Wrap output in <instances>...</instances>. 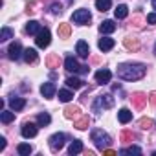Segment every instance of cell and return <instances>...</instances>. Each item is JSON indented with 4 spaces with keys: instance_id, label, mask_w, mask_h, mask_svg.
<instances>
[{
    "instance_id": "cell-13",
    "label": "cell",
    "mask_w": 156,
    "mask_h": 156,
    "mask_svg": "<svg viewBox=\"0 0 156 156\" xmlns=\"http://www.w3.org/2000/svg\"><path fill=\"white\" fill-rule=\"evenodd\" d=\"M9 107H11V110H15V112H20L24 107H26V99L24 98H9Z\"/></svg>"
},
{
    "instance_id": "cell-29",
    "label": "cell",
    "mask_w": 156,
    "mask_h": 156,
    "mask_svg": "<svg viewBox=\"0 0 156 156\" xmlns=\"http://www.w3.org/2000/svg\"><path fill=\"white\" fill-rule=\"evenodd\" d=\"M70 24H59V28H57V33H59V37L61 39H68L70 37Z\"/></svg>"
},
{
    "instance_id": "cell-24",
    "label": "cell",
    "mask_w": 156,
    "mask_h": 156,
    "mask_svg": "<svg viewBox=\"0 0 156 156\" xmlns=\"http://www.w3.org/2000/svg\"><path fill=\"white\" fill-rule=\"evenodd\" d=\"M13 119H15V110H2L0 112V121L4 125H9Z\"/></svg>"
},
{
    "instance_id": "cell-5",
    "label": "cell",
    "mask_w": 156,
    "mask_h": 156,
    "mask_svg": "<svg viewBox=\"0 0 156 156\" xmlns=\"http://www.w3.org/2000/svg\"><path fill=\"white\" fill-rule=\"evenodd\" d=\"M48 143H50V149H51L53 152H59V151L64 147V143H66V134H64V132H55V134L50 136Z\"/></svg>"
},
{
    "instance_id": "cell-32",
    "label": "cell",
    "mask_w": 156,
    "mask_h": 156,
    "mask_svg": "<svg viewBox=\"0 0 156 156\" xmlns=\"http://www.w3.org/2000/svg\"><path fill=\"white\" fill-rule=\"evenodd\" d=\"M59 62H61V59H59V53H53V55H50V57L46 59V64H48V68H57V66H59Z\"/></svg>"
},
{
    "instance_id": "cell-41",
    "label": "cell",
    "mask_w": 156,
    "mask_h": 156,
    "mask_svg": "<svg viewBox=\"0 0 156 156\" xmlns=\"http://www.w3.org/2000/svg\"><path fill=\"white\" fill-rule=\"evenodd\" d=\"M103 154H107V156H114V154H118L116 151H112V149H105L103 151Z\"/></svg>"
},
{
    "instance_id": "cell-31",
    "label": "cell",
    "mask_w": 156,
    "mask_h": 156,
    "mask_svg": "<svg viewBox=\"0 0 156 156\" xmlns=\"http://www.w3.org/2000/svg\"><path fill=\"white\" fill-rule=\"evenodd\" d=\"M11 37H13V30L11 28H2V31H0V42H8Z\"/></svg>"
},
{
    "instance_id": "cell-35",
    "label": "cell",
    "mask_w": 156,
    "mask_h": 156,
    "mask_svg": "<svg viewBox=\"0 0 156 156\" xmlns=\"http://www.w3.org/2000/svg\"><path fill=\"white\" fill-rule=\"evenodd\" d=\"M50 11H51V15H59V13L62 11V6L57 4V2H53V4L50 6Z\"/></svg>"
},
{
    "instance_id": "cell-18",
    "label": "cell",
    "mask_w": 156,
    "mask_h": 156,
    "mask_svg": "<svg viewBox=\"0 0 156 156\" xmlns=\"http://www.w3.org/2000/svg\"><path fill=\"white\" fill-rule=\"evenodd\" d=\"M79 152H83V141L81 140H73L70 143V147H68V154L75 156V154H79Z\"/></svg>"
},
{
    "instance_id": "cell-10",
    "label": "cell",
    "mask_w": 156,
    "mask_h": 156,
    "mask_svg": "<svg viewBox=\"0 0 156 156\" xmlns=\"http://www.w3.org/2000/svg\"><path fill=\"white\" fill-rule=\"evenodd\" d=\"M94 77H96V83H98V85H108L110 79H112V72L107 70V68H101V70L96 72Z\"/></svg>"
},
{
    "instance_id": "cell-21",
    "label": "cell",
    "mask_w": 156,
    "mask_h": 156,
    "mask_svg": "<svg viewBox=\"0 0 156 156\" xmlns=\"http://www.w3.org/2000/svg\"><path fill=\"white\" fill-rule=\"evenodd\" d=\"M22 59L30 64V62H35L37 61V50L35 48H26L24 53H22Z\"/></svg>"
},
{
    "instance_id": "cell-37",
    "label": "cell",
    "mask_w": 156,
    "mask_h": 156,
    "mask_svg": "<svg viewBox=\"0 0 156 156\" xmlns=\"http://www.w3.org/2000/svg\"><path fill=\"white\" fill-rule=\"evenodd\" d=\"M147 22H149V24H156V11L147 15Z\"/></svg>"
},
{
    "instance_id": "cell-27",
    "label": "cell",
    "mask_w": 156,
    "mask_h": 156,
    "mask_svg": "<svg viewBox=\"0 0 156 156\" xmlns=\"http://www.w3.org/2000/svg\"><path fill=\"white\" fill-rule=\"evenodd\" d=\"M110 6H112V0H96V9L101 11V13L108 11Z\"/></svg>"
},
{
    "instance_id": "cell-14",
    "label": "cell",
    "mask_w": 156,
    "mask_h": 156,
    "mask_svg": "<svg viewBox=\"0 0 156 156\" xmlns=\"http://www.w3.org/2000/svg\"><path fill=\"white\" fill-rule=\"evenodd\" d=\"M114 39H110V37H103V39H99V42H98V48L101 50V51H110L112 48H114Z\"/></svg>"
},
{
    "instance_id": "cell-42",
    "label": "cell",
    "mask_w": 156,
    "mask_h": 156,
    "mask_svg": "<svg viewBox=\"0 0 156 156\" xmlns=\"http://www.w3.org/2000/svg\"><path fill=\"white\" fill-rule=\"evenodd\" d=\"M152 8H154V9H156V0H152Z\"/></svg>"
},
{
    "instance_id": "cell-23",
    "label": "cell",
    "mask_w": 156,
    "mask_h": 156,
    "mask_svg": "<svg viewBox=\"0 0 156 156\" xmlns=\"http://www.w3.org/2000/svg\"><path fill=\"white\" fill-rule=\"evenodd\" d=\"M118 119H119V123H129V121H132V112L129 110V108H121L119 112H118Z\"/></svg>"
},
{
    "instance_id": "cell-39",
    "label": "cell",
    "mask_w": 156,
    "mask_h": 156,
    "mask_svg": "<svg viewBox=\"0 0 156 156\" xmlns=\"http://www.w3.org/2000/svg\"><path fill=\"white\" fill-rule=\"evenodd\" d=\"M6 149V138L4 136H0V152H2Z\"/></svg>"
},
{
    "instance_id": "cell-26",
    "label": "cell",
    "mask_w": 156,
    "mask_h": 156,
    "mask_svg": "<svg viewBox=\"0 0 156 156\" xmlns=\"http://www.w3.org/2000/svg\"><path fill=\"white\" fill-rule=\"evenodd\" d=\"M123 44H125V48H127V50H132V51L140 50V41H138V39H134V37H127Z\"/></svg>"
},
{
    "instance_id": "cell-22",
    "label": "cell",
    "mask_w": 156,
    "mask_h": 156,
    "mask_svg": "<svg viewBox=\"0 0 156 156\" xmlns=\"http://www.w3.org/2000/svg\"><path fill=\"white\" fill-rule=\"evenodd\" d=\"M127 15H129V8H127L125 4H119V6L114 9V17H116L118 20H123V19H127Z\"/></svg>"
},
{
    "instance_id": "cell-33",
    "label": "cell",
    "mask_w": 156,
    "mask_h": 156,
    "mask_svg": "<svg viewBox=\"0 0 156 156\" xmlns=\"http://www.w3.org/2000/svg\"><path fill=\"white\" fill-rule=\"evenodd\" d=\"M72 98H73V92H70V90H59V101H62V103H68V101H72Z\"/></svg>"
},
{
    "instance_id": "cell-1",
    "label": "cell",
    "mask_w": 156,
    "mask_h": 156,
    "mask_svg": "<svg viewBox=\"0 0 156 156\" xmlns=\"http://www.w3.org/2000/svg\"><path fill=\"white\" fill-rule=\"evenodd\" d=\"M145 72L147 66L143 62H123L118 66V77L123 81H140Z\"/></svg>"
},
{
    "instance_id": "cell-44",
    "label": "cell",
    "mask_w": 156,
    "mask_h": 156,
    "mask_svg": "<svg viewBox=\"0 0 156 156\" xmlns=\"http://www.w3.org/2000/svg\"><path fill=\"white\" fill-rule=\"evenodd\" d=\"M152 156H156V151H154V152H152Z\"/></svg>"
},
{
    "instance_id": "cell-38",
    "label": "cell",
    "mask_w": 156,
    "mask_h": 156,
    "mask_svg": "<svg viewBox=\"0 0 156 156\" xmlns=\"http://www.w3.org/2000/svg\"><path fill=\"white\" fill-rule=\"evenodd\" d=\"M149 101H151V105H156V92L149 94Z\"/></svg>"
},
{
    "instance_id": "cell-15",
    "label": "cell",
    "mask_w": 156,
    "mask_h": 156,
    "mask_svg": "<svg viewBox=\"0 0 156 156\" xmlns=\"http://www.w3.org/2000/svg\"><path fill=\"white\" fill-rule=\"evenodd\" d=\"M64 118L66 119H77V118H81V108L79 107H66L64 108Z\"/></svg>"
},
{
    "instance_id": "cell-19",
    "label": "cell",
    "mask_w": 156,
    "mask_h": 156,
    "mask_svg": "<svg viewBox=\"0 0 156 156\" xmlns=\"http://www.w3.org/2000/svg\"><path fill=\"white\" fill-rule=\"evenodd\" d=\"M64 83H66L68 88H73V90H79V88H83V85H85V83L79 79V77H68Z\"/></svg>"
},
{
    "instance_id": "cell-17",
    "label": "cell",
    "mask_w": 156,
    "mask_h": 156,
    "mask_svg": "<svg viewBox=\"0 0 156 156\" xmlns=\"http://www.w3.org/2000/svg\"><path fill=\"white\" fill-rule=\"evenodd\" d=\"M147 98H149L147 94L136 92V94H132V98H130V99H132V103H134V107H136V108H141V107L147 103Z\"/></svg>"
},
{
    "instance_id": "cell-11",
    "label": "cell",
    "mask_w": 156,
    "mask_h": 156,
    "mask_svg": "<svg viewBox=\"0 0 156 156\" xmlns=\"http://www.w3.org/2000/svg\"><path fill=\"white\" fill-rule=\"evenodd\" d=\"M75 53L79 55L81 59H87V57L90 55V46H88V42H85V41H77V44H75Z\"/></svg>"
},
{
    "instance_id": "cell-43",
    "label": "cell",
    "mask_w": 156,
    "mask_h": 156,
    "mask_svg": "<svg viewBox=\"0 0 156 156\" xmlns=\"http://www.w3.org/2000/svg\"><path fill=\"white\" fill-rule=\"evenodd\" d=\"M154 55H156V44H154Z\"/></svg>"
},
{
    "instance_id": "cell-2",
    "label": "cell",
    "mask_w": 156,
    "mask_h": 156,
    "mask_svg": "<svg viewBox=\"0 0 156 156\" xmlns=\"http://www.w3.org/2000/svg\"><path fill=\"white\" fill-rule=\"evenodd\" d=\"M90 138H92V141L96 143V147H98V151H105V149H108L110 147V143H112V140H110V136L103 130V129H92V134H90Z\"/></svg>"
},
{
    "instance_id": "cell-40",
    "label": "cell",
    "mask_w": 156,
    "mask_h": 156,
    "mask_svg": "<svg viewBox=\"0 0 156 156\" xmlns=\"http://www.w3.org/2000/svg\"><path fill=\"white\" fill-rule=\"evenodd\" d=\"M121 138H123V140H132V138H134V134H132V132H123V134H121Z\"/></svg>"
},
{
    "instance_id": "cell-28",
    "label": "cell",
    "mask_w": 156,
    "mask_h": 156,
    "mask_svg": "<svg viewBox=\"0 0 156 156\" xmlns=\"http://www.w3.org/2000/svg\"><path fill=\"white\" fill-rule=\"evenodd\" d=\"M37 123H39V127H46V125L51 123V116H50L48 112H41V114L37 116Z\"/></svg>"
},
{
    "instance_id": "cell-9",
    "label": "cell",
    "mask_w": 156,
    "mask_h": 156,
    "mask_svg": "<svg viewBox=\"0 0 156 156\" xmlns=\"http://www.w3.org/2000/svg\"><path fill=\"white\" fill-rule=\"evenodd\" d=\"M22 53H24V50H22V44H20V42H11V44H9V48H8V57H9L11 61H19V59L22 57Z\"/></svg>"
},
{
    "instance_id": "cell-3",
    "label": "cell",
    "mask_w": 156,
    "mask_h": 156,
    "mask_svg": "<svg viewBox=\"0 0 156 156\" xmlns=\"http://www.w3.org/2000/svg\"><path fill=\"white\" fill-rule=\"evenodd\" d=\"M114 107V98L112 94H103V96H98L96 101L92 103V110L96 116H99L105 108H112Z\"/></svg>"
},
{
    "instance_id": "cell-7",
    "label": "cell",
    "mask_w": 156,
    "mask_h": 156,
    "mask_svg": "<svg viewBox=\"0 0 156 156\" xmlns=\"http://www.w3.org/2000/svg\"><path fill=\"white\" fill-rule=\"evenodd\" d=\"M37 132H39V123H31V121H26V123L22 125V129H20V134H22V138H26V140L35 138Z\"/></svg>"
},
{
    "instance_id": "cell-25",
    "label": "cell",
    "mask_w": 156,
    "mask_h": 156,
    "mask_svg": "<svg viewBox=\"0 0 156 156\" xmlns=\"http://www.w3.org/2000/svg\"><path fill=\"white\" fill-rule=\"evenodd\" d=\"M88 125H90V118L88 116H81V118L75 119V129H79V130L88 129Z\"/></svg>"
},
{
    "instance_id": "cell-16",
    "label": "cell",
    "mask_w": 156,
    "mask_h": 156,
    "mask_svg": "<svg viewBox=\"0 0 156 156\" xmlns=\"http://www.w3.org/2000/svg\"><path fill=\"white\" fill-rule=\"evenodd\" d=\"M99 31H101L103 35H108V33L116 31V22H114V20H103V22L99 24Z\"/></svg>"
},
{
    "instance_id": "cell-4",
    "label": "cell",
    "mask_w": 156,
    "mask_h": 156,
    "mask_svg": "<svg viewBox=\"0 0 156 156\" xmlns=\"http://www.w3.org/2000/svg\"><path fill=\"white\" fill-rule=\"evenodd\" d=\"M64 68H66L68 72H72V73H88V66H87V64L81 66L73 55H68V57L64 59Z\"/></svg>"
},
{
    "instance_id": "cell-36",
    "label": "cell",
    "mask_w": 156,
    "mask_h": 156,
    "mask_svg": "<svg viewBox=\"0 0 156 156\" xmlns=\"http://www.w3.org/2000/svg\"><path fill=\"white\" fill-rule=\"evenodd\" d=\"M140 127H141V129H151V127H152V119L141 118V119H140Z\"/></svg>"
},
{
    "instance_id": "cell-12",
    "label": "cell",
    "mask_w": 156,
    "mask_h": 156,
    "mask_svg": "<svg viewBox=\"0 0 156 156\" xmlns=\"http://www.w3.org/2000/svg\"><path fill=\"white\" fill-rule=\"evenodd\" d=\"M55 92H57V88H55L53 83H42V87H41V94H42V98L51 99V98L55 96Z\"/></svg>"
},
{
    "instance_id": "cell-8",
    "label": "cell",
    "mask_w": 156,
    "mask_h": 156,
    "mask_svg": "<svg viewBox=\"0 0 156 156\" xmlns=\"http://www.w3.org/2000/svg\"><path fill=\"white\" fill-rule=\"evenodd\" d=\"M35 42H37V46H39V48H48V46H50V42H51V33H50V30H48V28H42V30L39 31V35H37Z\"/></svg>"
},
{
    "instance_id": "cell-20",
    "label": "cell",
    "mask_w": 156,
    "mask_h": 156,
    "mask_svg": "<svg viewBox=\"0 0 156 156\" xmlns=\"http://www.w3.org/2000/svg\"><path fill=\"white\" fill-rule=\"evenodd\" d=\"M41 30H42V28H41V24H39L37 20H30V22L26 24V33H28V35H39Z\"/></svg>"
},
{
    "instance_id": "cell-34",
    "label": "cell",
    "mask_w": 156,
    "mask_h": 156,
    "mask_svg": "<svg viewBox=\"0 0 156 156\" xmlns=\"http://www.w3.org/2000/svg\"><path fill=\"white\" fill-rule=\"evenodd\" d=\"M118 154H141V149L136 147V145H130V147H127V149H119Z\"/></svg>"
},
{
    "instance_id": "cell-6",
    "label": "cell",
    "mask_w": 156,
    "mask_h": 156,
    "mask_svg": "<svg viewBox=\"0 0 156 156\" xmlns=\"http://www.w3.org/2000/svg\"><path fill=\"white\" fill-rule=\"evenodd\" d=\"M90 19H92V13L88 11V9H75L73 13H72V22L73 24H79V26H83V24H88L90 22Z\"/></svg>"
},
{
    "instance_id": "cell-30",
    "label": "cell",
    "mask_w": 156,
    "mask_h": 156,
    "mask_svg": "<svg viewBox=\"0 0 156 156\" xmlns=\"http://www.w3.org/2000/svg\"><path fill=\"white\" fill-rule=\"evenodd\" d=\"M17 152H19L20 156H30V154L33 152V149H31L30 143H20V145L17 147Z\"/></svg>"
}]
</instances>
